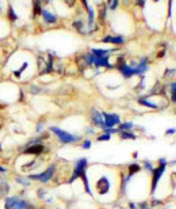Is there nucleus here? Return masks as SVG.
<instances>
[{
  "label": "nucleus",
  "instance_id": "nucleus-1",
  "mask_svg": "<svg viewBox=\"0 0 176 209\" xmlns=\"http://www.w3.org/2000/svg\"><path fill=\"white\" fill-rule=\"evenodd\" d=\"M87 173L91 174V177H88V179H89V183L92 182L93 196H96L100 201L115 200L114 197L119 192V178L117 179L109 168L102 167V166H95L89 170L87 168Z\"/></svg>",
  "mask_w": 176,
  "mask_h": 209
},
{
  "label": "nucleus",
  "instance_id": "nucleus-2",
  "mask_svg": "<svg viewBox=\"0 0 176 209\" xmlns=\"http://www.w3.org/2000/svg\"><path fill=\"white\" fill-rule=\"evenodd\" d=\"M49 131L57 137V140L60 141L61 144H75V143H79V141L83 140V136H81V135L71 133V132L64 131V129L58 128V126H50Z\"/></svg>",
  "mask_w": 176,
  "mask_h": 209
},
{
  "label": "nucleus",
  "instance_id": "nucleus-3",
  "mask_svg": "<svg viewBox=\"0 0 176 209\" xmlns=\"http://www.w3.org/2000/svg\"><path fill=\"white\" fill-rule=\"evenodd\" d=\"M56 168H57V166H56L54 163H52V164H49L43 171L35 173V174H29L27 178H29L30 181H37V182H41V183H49L53 178L56 177Z\"/></svg>",
  "mask_w": 176,
  "mask_h": 209
},
{
  "label": "nucleus",
  "instance_id": "nucleus-4",
  "mask_svg": "<svg viewBox=\"0 0 176 209\" xmlns=\"http://www.w3.org/2000/svg\"><path fill=\"white\" fill-rule=\"evenodd\" d=\"M167 166L168 164H159L157 167H155V170L150 173V190L149 193L152 194V196H155L156 190H157V188H159V183H160L161 178H163V175H164V173H165L167 170Z\"/></svg>",
  "mask_w": 176,
  "mask_h": 209
},
{
  "label": "nucleus",
  "instance_id": "nucleus-5",
  "mask_svg": "<svg viewBox=\"0 0 176 209\" xmlns=\"http://www.w3.org/2000/svg\"><path fill=\"white\" fill-rule=\"evenodd\" d=\"M87 168H88V159L87 157H79L77 160L75 162L73 171H72V174H71V178L68 179V183L72 185L76 179L80 178V175H81L84 171H87Z\"/></svg>",
  "mask_w": 176,
  "mask_h": 209
},
{
  "label": "nucleus",
  "instance_id": "nucleus-6",
  "mask_svg": "<svg viewBox=\"0 0 176 209\" xmlns=\"http://www.w3.org/2000/svg\"><path fill=\"white\" fill-rule=\"evenodd\" d=\"M102 115H103L106 128H117V126L122 122L119 114H117V113H106V111H102ZM106 128H104V129H106Z\"/></svg>",
  "mask_w": 176,
  "mask_h": 209
},
{
  "label": "nucleus",
  "instance_id": "nucleus-7",
  "mask_svg": "<svg viewBox=\"0 0 176 209\" xmlns=\"http://www.w3.org/2000/svg\"><path fill=\"white\" fill-rule=\"evenodd\" d=\"M91 124L95 128H99L103 131L106 125H104V120H103V115H102V111H99L98 109H92L91 110Z\"/></svg>",
  "mask_w": 176,
  "mask_h": 209
},
{
  "label": "nucleus",
  "instance_id": "nucleus-8",
  "mask_svg": "<svg viewBox=\"0 0 176 209\" xmlns=\"http://www.w3.org/2000/svg\"><path fill=\"white\" fill-rule=\"evenodd\" d=\"M45 152V145L43 144H34V145H30L25 148L23 152L21 153H25V155H30V156H39Z\"/></svg>",
  "mask_w": 176,
  "mask_h": 209
},
{
  "label": "nucleus",
  "instance_id": "nucleus-9",
  "mask_svg": "<svg viewBox=\"0 0 176 209\" xmlns=\"http://www.w3.org/2000/svg\"><path fill=\"white\" fill-rule=\"evenodd\" d=\"M148 68H149V65H148V58L144 57L142 60H140V63L135 64V75H144V73L148 71Z\"/></svg>",
  "mask_w": 176,
  "mask_h": 209
},
{
  "label": "nucleus",
  "instance_id": "nucleus-10",
  "mask_svg": "<svg viewBox=\"0 0 176 209\" xmlns=\"http://www.w3.org/2000/svg\"><path fill=\"white\" fill-rule=\"evenodd\" d=\"M138 103H140L141 106H145V107H148V109H153V110H156V109H159V107H160L157 103L152 102L149 98H145V96L138 98Z\"/></svg>",
  "mask_w": 176,
  "mask_h": 209
},
{
  "label": "nucleus",
  "instance_id": "nucleus-11",
  "mask_svg": "<svg viewBox=\"0 0 176 209\" xmlns=\"http://www.w3.org/2000/svg\"><path fill=\"white\" fill-rule=\"evenodd\" d=\"M102 41H103L104 44L110 42V44H117V45H122V44H125V38H123V37H121V36H115V37L107 36V37H104Z\"/></svg>",
  "mask_w": 176,
  "mask_h": 209
},
{
  "label": "nucleus",
  "instance_id": "nucleus-12",
  "mask_svg": "<svg viewBox=\"0 0 176 209\" xmlns=\"http://www.w3.org/2000/svg\"><path fill=\"white\" fill-rule=\"evenodd\" d=\"M142 171V166H141L140 163H131L127 166V174L131 175V177H134L137 174H140Z\"/></svg>",
  "mask_w": 176,
  "mask_h": 209
},
{
  "label": "nucleus",
  "instance_id": "nucleus-13",
  "mask_svg": "<svg viewBox=\"0 0 176 209\" xmlns=\"http://www.w3.org/2000/svg\"><path fill=\"white\" fill-rule=\"evenodd\" d=\"M41 14H42V16H43L45 22H46V23H49V25H50V23H56V22H57V18L53 15L52 12H49L47 10H42Z\"/></svg>",
  "mask_w": 176,
  "mask_h": 209
},
{
  "label": "nucleus",
  "instance_id": "nucleus-14",
  "mask_svg": "<svg viewBox=\"0 0 176 209\" xmlns=\"http://www.w3.org/2000/svg\"><path fill=\"white\" fill-rule=\"evenodd\" d=\"M31 182L33 181H30L29 178L26 177H15V183H18V185H21V186H23V188H30L31 186Z\"/></svg>",
  "mask_w": 176,
  "mask_h": 209
},
{
  "label": "nucleus",
  "instance_id": "nucleus-15",
  "mask_svg": "<svg viewBox=\"0 0 176 209\" xmlns=\"http://www.w3.org/2000/svg\"><path fill=\"white\" fill-rule=\"evenodd\" d=\"M117 128H118V132H127L134 128V124L131 121H125V122H121Z\"/></svg>",
  "mask_w": 176,
  "mask_h": 209
},
{
  "label": "nucleus",
  "instance_id": "nucleus-16",
  "mask_svg": "<svg viewBox=\"0 0 176 209\" xmlns=\"http://www.w3.org/2000/svg\"><path fill=\"white\" fill-rule=\"evenodd\" d=\"M121 140H135L137 139V135H134L131 131H127V132H119L118 133Z\"/></svg>",
  "mask_w": 176,
  "mask_h": 209
},
{
  "label": "nucleus",
  "instance_id": "nucleus-17",
  "mask_svg": "<svg viewBox=\"0 0 176 209\" xmlns=\"http://www.w3.org/2000/svg\"><path fill=\"white\" fill-rule=\"evenodd\" d=\"M142 167L145 168V171H146V173H149V174L152 173L153 170H155V166H153V163L149 162L148 159H145V160L142 162Z\"/></svg>",
  "mask_w": 176,
  "mask_h": 209
},
{
  "label": "nucleus",
  "instance_id": "nucleus-18",
  "mask_svg": "<svg viewBox=\"0 0 176 209\" xmlns=\"http://www.w3.org/2000/svg\"><path fill=\"white\" fill-rule=\"evenodd\" d=\"M169 92H171V100L176 103V82H172L169 86Z\"/></svg>",
  "mask_w": 176,
  "mask_h": 209
},
{
  "label": "nucleus",
  "instance_id": "nucleus-19",
  "mask_svg": "<svg viewBox=\"0 0 176 209\" xmlns=\"http://www.w3.org/2000/svg\"><path fill=\"white\" fill-rule=\"evenodd\" d=\"M7 16H8V19H10L11 22H14V21H16V19H18V15L15 14V11H14V8H12V5H10V7H8Z\"/></svg>",
  "mask_w": 176,
  "mask_h": 209
},
{
  "label": "nucleus",
  "instance_id": "nucleus-20",
  "mask_svg": "<svg viewBox=\"0 0 176 209\" xmlns=\"http://www.w3.org/2000/svg\"><path fill=\"white\" fill-rule=\"evenodd\" d=\"M41 12H42V8H41L39 0H34V15H39Z\"/></svg>",
  "mask_w": 176,
  "mask_h": 209
},
{
  "label": "nucleus",
  "instance_id": "nucleus-21",
  "mask_svg": "<svg viewBox=\"0 0 176 209\" xmlns=\"http://www.w3.org/2000/svg\"><path fill=\"white\" fill-rule=\"evenodd\" d=\"M91 147H92V141L89 140V139L81 140V148L83 149H91Z\"/></svg>",
  "mask_w": 176,
  "mask_h": 209
},
{
  "label": "nucleus",
  "instance_id": "nucleus-22",
  "mask_svg": "<svg viewBox=\"0 0 176 209\" xmlns=\"http://www.w3.org/2000/svg\"><path fill=\"white\" fill-rule=\"evenodd\" d=\"M110 139H111V136L107 135V133H100V135L96 137V140L98 141H109Z\"/></svg>",
  "mask_w": 176,
  "mask_h": 209
},
{
  "label": "nucleus",
  "instance_id": "nucleus-23",
  "mask_svg": "<svg viewBox=\"0 0 176 209\" xmlns=\"http://www.w3.org/2000/svg\"><path fill=\"white\" fill-rule=\"evenodd\" d=\"M85 135H88V136H95V135H96L95 126H87V128H85Z\"/></svg>",
  "mask_w": 176,
  "mask_h": 209
},
{
  "label": "nucleus",
  "instance_id": "nucleus-24",
  "mask_svg": "<svg viewBox=\"0 0 176 209\" xmlns=\"http://www.w3.org/2000/svg\"><path fill=\"white\" fill-rule=\"evenodd\" d=\"M73 26L76 27V29H77V30H79L80 33H83V31H84V25H83V22H80V21L75 22V23H73Z\"/></svg>",
  "mask_w": 176,
  "mask_h": 209
},
{
  "label": "nucleus",
  "instance_id": "nucleus-25",
  "mask_svg": "<svg viewBox=\"0 0 176 209\" xmlns=\"http://www.w3.org/2000/svg\"><path fill=\"white\" fill-rule=\"evenodd\" d=\"M43 128H45V125H43V122H37L35 125V133H42V131H43Z\"/></svg>",
  "mask_w": 176,
  "mask_h": 209
},
{
  "label": "nucleus",
  "instance_id": "nucleus-26",
  "mask_svg": "<svg viewBox=\"0 0 176 209\" xmlns=\"http://www.w3.org/2000/svg\"><path fill=\"white\" fill-rule=\"evenodd\" d=\"M118 3H119V0H110V10H113L114 11L117 7H118Z\"/></svg>",
  "mask_w": 176,
  "mask_h": 209
},
{
  "label": "nucleus",
  "instance_id": "nucleus-27",
  "mask_svg": "<svg viewBox=\"0 0 176 209\" xmlns=\"http://www.w3.org/2000/svg\"><path fill=\"white\" fill-rule=\"evenodd\" d=\"M10 171V168L7 167V166H4V164H0V175H4V174H7Z\"/></svg>",
  "mask_w": 176,
  "mask_h": 209
},
{
  "label": "nucleus",
  "instance_id": "nucleus-28",
  "mask_svg": "<svg viewBox=\"0 0 176 209\" xmlns=\"http://www.w3.org/2000/svg\"><path fill=\"white\" fill-rule=\"evenodd\" d=\"M176 135V128H169L165 131V136H173Z\"/></svg>",
  "mask_w": 176,
  "mask_h": 209
},
{
  "label": "nucleus",
  "instance_id": "nucleus-29",
  "mask_svg": "<svg viewBox=\"0 0 176 209\" xmlns=\"http://www.w3.org/2000/svg\"><path fill=\"white\" fill-rule=\"evenodd\" d=\"M173 73H175V69H167L165 78H168V76H173Z\"/></svg>",
  "mask_w": 176,
  "mask_h": 209
},
{
  "label": "nucleus",
  "instance_id": "nucleus-30",
  "mask_svg": "<svg viewBox=\"0 0 176 209\" xmlns=\"http://www.w3.org/2000/svg\"><path fill=\"white\" fill-rule=\"evenodd\" d=\"M159 164H168L167 157H160V159H159Z\"/></svg>",
  "mask_w": 176,
  "mask_h": 209
},
{
  "label": "nucleus",
  "instance_id": "nucleus-31",
  "mask_svg": "<svg viewBox=\"0 0 176 209\" xmlns=\"http://www.w3.org/2000/svg\"><path fill=\"white\" fill-rule=\"evenodd\" d=\"M129 208L130 209H137V204L133 202V201H130V202H129Z\"/></svg>",
  "mask_w": 176,
  "mask_h": 209
},
{
  "label": "nucleus",
  "instance_id": "nucleus-32",
  "mask_svg": "<svg viewBox=\"0 0 176 209\" xmlns=\"http://www.w3.org/2000/svg\"><path fill=\"white\" fill-rule=\"evenodd\" d=\"M144 3H145V0H137V4L141 5V7L144 5Z\"/></svg>",
  "mask_w": 176,
  "mask_h": 209
},
{
  "label": "nucleus",
  "instance_id": "nucleus-33",
  "mask_svg": "<svg viewBox=\"0 0 176 209\" xmlns=\"http://www.w3.org/2000/svg\"><path fill=\"white\" fill-rule=\"evenodd\" d=\"M49 1H50V0H39L41 4H45V3H49Z\"/></svg>",
  "mask_w": 176,
  "mask_h": 209
},
{
  "label": "nucleus",
  "instance_id": "nucleus-34",
  "mask_svg": "<svg viewBox=\"0 0 176 209\" xmlns=\"http://www.w3.org/2000/svg\"><path fill=\"white\" fill-rule=\"evenodd\" d=\"M133 157H134V159H137V157H138V152H137V151L133 153Z\"/></svg>",
  "mask_w": 176,
  "mask_h": 209
},
{
  "label": "nucleus",
  "instance_id": "nucleus-35",
  "mask_svg": "<svg viewBox=\"0 0 176 209\" xmlns=\"http://www.w3.org/2000/svg\"><path fill=\"white\" fill-rule=\"evenodd\" d=\"M163 56H164V50H163V52H160V53H159V57H163Z\"/></svg>",
  "mask_w": 176,
  "mask_h": 209
},
{
  "label": "nucleus",
  "instance_id": "nucleus-36",
  "mask_svg": "<svg viewBox=\"0 0 176 209\" xmlns=\"http://www.w3.org/2000/svg\"><path fill=\"white\" fill-rule=\"evenodd\" d=\"M171 164H176V159H175V160H172V162H171Z\"/></svg>",
  "mask_w": 176,
  "mask_h": 209
}]
</instances>
